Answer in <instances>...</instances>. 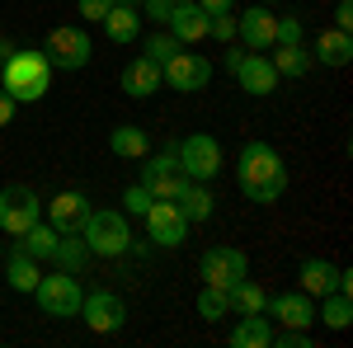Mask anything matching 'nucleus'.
<instances>
[{
    "instance_id": "f257e3e1",
    "label": "nucleus",
    "mask_w": 353,
    "mask_h": 348,
    "mask_svg": "<svg viewBox=\"0 0 353 348\" xmlns=\"http://www.w3.org/2000/svg\"><path fill=\"white\" fill-rule=\"evenodd\" d=\"M236 184L250 203H278L288 193V165L269 141H245L236 156Z\"/></svg>"
},
{
    "instance_id": "f03ea898",
    "label": "nucleus",
    "mask_w": 353,
    "mask_h": 348,
    "mask_svg": "<svg viewBox=\"0 0 353 348\" xmlns=\"http://www.w3.org/2000/svg\"><path fill=\"white\" fill-rule=\"evenodd\" d=\"M52 61L43 48H14V52L0 61V85L14 94V104H38L48 90H52Z\"/></svg>"
},
{
    "instance_id": "7ed1b4c3",
    "label": "nucleus",
    "mask_w": 353,
    "mask_h": 348,
    "mask_svg": "<svg viewBox=\"0 0 353 348\" xmlns=\"http://www.w3.org/2000/svg\"><path fill=\"white\" fill-rule=\"evenodd\" d=\"M81 240H85L90 254L118 259V254L132 249V226H128L123 212H94V207H90V216H85V226H81Z\"/></svg>"
},
{
    "instance_id": "20e7f679",
    "label": "nucleus",
    "mask_w": 353,
    "mask_h": 348,
    "mask_svg": "<svg viewBox=\"0 0 353 348\" xmlns=\"http://www.w3.org/2000/svg\"><path fill=\"white\" fill-rule=\"evenodd\" d=\"M33 301H38V311L43 316H52V320H71V316H81V283H76V273H43L38 278V287H33Z\"/></svg>"
},
{
    "instance_id": "39448f33",
    "label": "nucleus",
    "mask_w": 353,
    "mask_h": 348,
    "mask_svg": "<svg viewBox=\"0 0 353 348\" xmlns=\"http://www.w3.org/2000/svg\"><path fill=\"white\" fill-rule=\"evenodd\" d=\"M174 161H179V170H184V179H198V184H212L221 174V146L217 136L208 132H193L179 141V151H174Z\"/></svg>"
},
{
    "instance_id": "423d86ee",
    "label": "nucleus",
    "mask_w": 353,
    "mask_h": 348,
    "mask_svg": "<svg viewBox=\"0 0 353 348\" xmlns=\"http://www.w3.org/2000/svg\"><path fill=\"white\" fill-rule=\"evenodd\" d=\"M43 52H48V61L61 66V71H81V66H90V57H94V38L76 24H61L43 38Z\"/></svg>"
},
{
    "instance_id": "0eeeda50",
    "label": "nucleus",
    "mask_w": 353,
    "mask_h": 348,
    "mask_svg": "<svg viewBox=\"0 0 353 348\" xmlns=\"http://www.w3.org/2000/svg\"><path fill=\"white\" fill-rule=\"evenodd\" d=\"M33 221H43V203H38V193L24 184H10L0 188V236H24Z\"/></svg>"
},
{
    "instance_id": "6e6552de",
    "label": "nucleus",
    "mask_w": 353,
    "mask_h": 348,
    "mask_svg": "<svg viewBox=\"0 0 353 348\" xmlns=\"http://www.w3.org/2000/svg\"><path fill=\"white\" fill-rule=\"evenodd\" d=\"M137 184L146 188L151 198H170V203H174V198L184 193V184H189L184 170H179V161H174V146H165L161 156H141V179H137Z\"/></svg>"
},
{
    "instance_id": "1a4fd4ad",
    "label": "nucleus",
    "mask_w": 353,
    "mask_h": 348,
    "mask_svg": "<svg viewBox=\"0 0 353 348\" xmlns=\"http://www.w3.org/2000/svg\"><path fill=\"white\" fill-rule=\"evenodd\" d=\"M146 236L161 249H179V245L189 240V216L179 212V203H170V198H151V207H146Z\"/></svg>"
},
{
    "instance_id": "9d476101",
    "label": "nucleus",
    "mask_w": 353,
    "mask_h": 348,
    "mask_svg": "<svg viewBox=\"0 0 353 348\" xmlns=\"http://www.w3.org/2000/svg\"><path fill=\"white\" fill-rule=\"evenodd\" d=\"M198 273L212 287H231V283H241L245 273H250V259H245V249H236V245H212V249H203Z\"/></svg>"
},
{
    "instance_id": "9b49d317",
    "label": "nucleus",
    "mask_w": 353,
    "mask_h": 348,
    "mask_svg": "<svg viewBox=\"0 0 353 348\" xmlns=\"http://www.w3.org/2000/svg\"><path fill=\"white\" fill-rule=\"evenodd\" d=\"M81 320L94 329V334H118L128 325V301L118 292H90L81 301Z\"/></svg>"
},
{
    "instance_id": "f8f14e48",
    "label": "nucleus",
    "mask_w": 353,
    "mask_h": 348,
    "mask_svg": "<svg viewBox=\"0 0 353 348\" xmlns=\"http://www.w3.org/2000/svg\"><path fill=\"white\" fill-rule=\"evenodd\" d=\"M161 81L170 85V90H184V94H189V90H203V85L212 81V61L179 48V52H174V57L161 66Z\"/></svg>"
},
{
    "instance_id": "ddd939ff",
    "label": "nucleus",
    "mask_w": 353,
    "mask_h": 348,
    "mask_svg": "<svg viewBox=\"0 0 353 348\" xmlns=\"http://www.w3.org/2000/svg\"><path fill=\"white\" fill-rule=\"evenodd\" d=\"M273 24H278V14H273L269 5H250L245 14H236V43H241L245 52H269Z\"/></svg>"
},
{
    "instance_id": "4468645a",
    "label": "nucleus",
    "mask_w": 353,
    "mask_h": 348,
    "mask_svg": "<svg viewBox=\"0 0 353 348\" xmlns=\"http://www.w3.org/2000/svg\"><path fill=\"white\" fill-rule=\"evenodd\" d=\"M43 212H48V226H57L61 236H76L85 226V216H90V198H85L81 188H61Z\"/></svg>"
},
{
    "instance_id": "2eb2a0df",
    "label": "nucleus",
    "mask_w": 353,
    "mask_h": 348,
    "mask_svg": "<svg viewBox=\"0 0 353 348\" xmlns=\"http://www.w3.org/2000/svg\"><path fill=\"white\" fill-rule=\"evenodd\" d=\"M264 316H273L283 329H311L316 325V301L306 292H283L264 301Z\"/></svg>"
},
{
    "instance_id": "dca6fc26",
    "label": "nucleus",
    "mask_w": 353,
    "mask_h": 348,
    "mask_svg": "<svg viewBox=\"0 0 353 348\" xmlns=\"http://www.w3.org/2000/svg\"><path fill=\"white\" fill-rule=\"evenodd\" d=\"M236 81H241L245 94H254V99H264V94H273L278 90V71H273V61L269 57H259V52H245V61L236 66Z\"/></svg>"
},
{
    "instance_id": "f3484780",
    "label": "nucleus",
    "mask_w": 353,
    "mask_h": 348,
    "mask_svg": "<svg viewBox=\"0 0 353 348\" xmlns=\"http://www.w3.org/2000/svg\"><path fill=\"white\" fill-rule=\"evenodd\" d=\"M208 10L198 5V0H184V5H174V14H170V33L179 38V48H193V43H203L208 38Z\"/></svg>"
},
{
    "instance_id": "a211bd4d",
    "label": "nucleus",
    "mask_w": 353,
    "mask_h": 348,
    "mask_svg": "<svg viewBox=\"0 0 353 348\" xmlns=\"http://www.w3.org/2000/svg\"><path fill=\"white\" fill-rule=\"evenodd\" d=\"M161 85V61H151V57H137L123 66V94H132V99H151Z\"/></svg>"
},
{
    "instance_id": "6ab92c4d",
    "label": "nucleus",
    "mask_w": 353,
    "mask_h": 348,
    "mask_svg": "<svg viewBox=\"0 0 353 348\" xmlns=\"http://www.w3.org/2000/svg\"><path fill=\"white\" fill-rule=\"evenodd\" d=\"M311 61H321V66H349L353 61V38L344 28H325V33H316V43H311Z\"/></svg>"
},
{
    "instance_id": "aec40b11",
    "label": "nucleus",
    "mask_w": 353,
    "mask_h": 348,
    "mask_svg": "<svg viewBox=\"0 0 353 348\" xmlns=\"http://www.w3.org/2000/svg\"><path fill=\"white\" fill-rule=\"evenodd\" d=\"M5 278H10V287H14V292H33V287H38V278H43V268H38V259L28 254L24 245H14V249L5 254Z\"/></svg>"
},
{
    "instance_id": "412c9836",
    "label": "nucleus",
    "mask_w": 353,
    "mask_h": 348,
    "mask_svg": "<svg viewBox=\"0 0 353 348\" xmlns=\"http://www.w3.org/2000/svg\"><path fill=\"white\" fill-rule=\"evenodd\" d=\"M99 24H104V38H109V43H137V33H141V10H137V5H109V14H104Z\"/></svg>"
},
{
    "instance_id": "4be33fe9",
    "label": "nucleus",
    "mask_w": 353,
    "mask_h": 348,
    "mask_svg": "<svg viewBox=\"0 0 353 348\" xmlns=\"http://www.w3.org/2000/svg\"><path fill=\"white\" fill-rule=\"evenodd\" d=\"M297 278H301V292L306 296H325L339 287V268L330 264V259H301Z\"/></svg>"
},
{
    "instance_id": "5701e85b",
    "label": "nucleus",
    "mask_w": 353,
    "mask_h": 348,
    "mask_svg": "<svg viewBox=\"0 0 353 348\" xmlns=\"http://www.w3.org/2000/svg\"><path fill=\"white\" fill-rule=\"evenodd\" d=\"M264 301H269V296H264V287H259L250 273H245L241 283H231V287H226V306H231V316H259V311H264Z\"/></svg>"
},
{
    "instance_id": "b1692460",
    "label": "nucleus",
    "mask_w": 353,
    "mask_h": 348,
    "mask_svg": "<svg viewBox=\"0 0 353 348\" xmlns=\"http://www.w3.org/2000/svg\"><path fill=\"white\" fill-rule=\"evenodd\" d=\"M174 203H179V212L189 216V226H193V221H208V216H212V207H217L212 188L198 184V179H189V184H184V193H179Z\"/></svg>"
},
{
    "instance_id": "393cba45",
    "label": "nucleus",
    "mask_w": 353,
    "mask_h": 348,
    "mask_svg": "<svg viewBox=\"0 0 353 348\" xmlns=\"http://www.w3.org/2000/svg\"><path fill=\"white\" fill-rule=\"evenodd\" d=\"M231 344H236V348H269L273 344L269 316H264V311H259V316H241V325L231 329Z\"/></svg>"
},
{
    "instance_id": "a878e982",
    "label": "nucleus",
    "mask_w": 353,
    "mask_h": 348,
    "mask_svg": "<svg viewBox=\"0 0 353 348\" xmlns=\"http://www.w3.org/2000/svg\"><path fill=\"white\" fill-rule=\"evenodd\" d=\"M19 245H24L28 254L43 264V259H57V245H61V231L57 226H48V221H33L24 236H19Z\"/></svg>"
},
{
    "instance_id": "bb28decb",
    "label": "nucleus",
    "mask_w": 353,
    "mask_h": 348,
    "mask_svg": "<svg viewBox=\"0 0 353 348\" xmlns=\"http://www.w3.org/2000/svg\"><path fill=\"white\" fill-rule=\"evenodd\" d=\"M109 151L123 156V161H141V156H151V136L141 132V127H113Z\"/></svg>"
},
{
    "instance_id": "cd10ccee",
    "label": "nucleus",
    "mask_w": 353,
    "mask_h": 348,
    "mask_svg": "<svg viewBox=\"0 0 353 348\" xmlns=\"http://www.w3.org/2000/svg\"><path fill=\"white\" fill-rule=\"evenodd\" d=\"M316 320H325L330 329H349L353 325V301L344 292H325L321 306H316Z\"/></svg>"
},
{
    "instance_id": "c85d7f7f",
    "label": "nucleus",
    "mask_w": 353,
    "mask_h": 348,
    "mask_svg": "<svg viewBox=\"0 0 353 348\" xmlns=\"http://www.w3.org/2000/svg\"><path fill=\"white\" fill-rule=\"evenodd\" d=\"M269 61H273V71H278V76H288V81H297V76H306V71H311V52H306L301 43H292V48H278Z\"/></svg>"
},
{
    "instance_id": "c756f323",
    "label": "nucleus",
    "mask_w": 353,
    "mask_h": 348,
    "mask_svg": "<svg viewBox=\"0 0 353 348\" xmlns=\"http://www.w3.org/2000/svg\"><path fill=\"white\" fill-rule=\"evenodd\" d=\"M198 316H203L208 325H217L221 316H231V306H226V287H212V283H208V287L198 292Z\"/></svg>"
},
{
    "instance_id": "7c9ffc66",
    "label": "nucleus",
    "mask_w": 353,
    "mask_h": 348,
    "mask_svg": "<svg viewBox=\"0 0 353 348\" xmlns=\"http://www.w3.org/2000/svg\"><path fill=\"white\" fill-rule=\"evenodd\" d=\"M179 52V38L174 33H151V38H141V57H151V61H170V57Z\"/></svg>"
},
{
    "instance_id": "2f4dec72",
    "label": "nucleus",
    "mask_w": 353,
    "mask_h": 348,
    "mask_svg": "<svg viewBox=\"0 0 353 348\" xmlns=\"http://www.w3.org/2000/svg\"><path fill=\"white\" fill-rule=\"evenodd\" d=\"M57 259L66 264V273H81L85 259H90V249H85V240H66V236H61V245H57Z\"/></svg>"
},
{
    "instance_id": "473e14b6",
    "label": "nucleus",
    "mask_w": 353,
    "mask_h": 348,
    "mask_svg": "<svg viewBox=\"0 0 353 348\" xmlns=\"http://www.w3.org/2000/svg\"><path fill=\"white\" fill-rule=\"evenodd\" d=\"M292 43H301V14H283L273 24V48H292Z\"/></svg>"
},
{
    "instance_id": "72a5a7b5",
    "label": "nucleus",
    "mask_w": 353,
    "mask_h": 348,
    "mask_svg": "<svg viewBox=\"0 0 353 348\" xmlns=\"http://www.w3.org/2000/svg\"><path fill=\"white\" fill-rule=\"evenodd\" d=\"M208 33H212L217 43H236V14H212V19H208Z\"/></svg>"
},
{
    "instance_id": "f704fd0d",
    "label": "nucleus",
    "mask_w": 353,
    "mask_h": 348,
    "mask_svg": "<svg viewBox=\"0 0 353 348\" xmlns=\"http://www.w3.org/2000/svg\"><path fill=\"white\" fill-rule=\"evenodd\" d=\"M137 10H141L151 24H170V14H174V0H141Z\"/></svg>"
},
{
    "instance_id": "c9c22d12",
    "label": "nucleus",
    "mask_w": 353,
    "mask_h": 348,
    "mask_svg": "<svg viewBox=\"0 0 353 348\" xmlns=\"http://www.w3.org/2000/svg\"><path fill=\"white\" fill-rule=\"evenodd\" d=\"M123 207H128V212H137V216H146V207H151V193H146L141 184L123 188Z\"/></svg>"
},
{
    "instance_id": "e433bc0d",
    "label": "nucleus",
    "mask_w": 353,
    "mask_h": 348,
    "mask_svg": "<svg viewBox=\"0 0 353 348\" xmlns=\"http://www.w3.org/2000/svg\"><path fill=\"white\" fill-rule=\"evenodd\" d=\"M109 5H113V0H76V10H81L85 24H99V19L109 14Z\"/></svg>"
},
{
    "instance_id": "4c0bfd02",
    "label": "nucleus",
    "mask_w": 353,
    "mask_h": 348,
    "mask_svg": "<svg viewBox=\"0 0 353 348\" xmlns=\"http://www.w3.org/2000/svg\"><path fill=\"white\" fill-rule=\"evenodd\" d=\"M273 344L278 348H311V329H283V334H273Z\"/></svg>"
},
{
    "instance_id": "58836bf2",
    "label": "nucleus",
    "mask_w": 353,
    "mask_h": 348,
    "mask_svg": "<svg viewBox=\"0 0 353 348\" xmlns=\"http://www.w3.org/2000/svg\"><path fill=\"white\" fill-rule=\"evenodd\" d=\"M334 28H344V33L353 28V0H339L334 5Z\"/></svg>"
},
{
    "instance_id": "ea45409f",
    "label": "nucleus",
    "mask_w": 353,
    "mask_h": 348,
    "mask_svg": "<svg viewBox=\"0 0 353 348\" xmlns=\"http://www.w3.org/2000/svg\"><path fill=\"white\" fill-rule=\"evenodd\" d=\"M14 94H10V90H5V85H0V127H10V118H14Z\"/></svg>"
},
{
    "instance_id": "a19ab883",
    "label": "nucleus",
    "mask_w": 353,
    "mask_h": 348,
    "mask_svg": "<svg viewBox=\"0 0 353 348\" xmlns=\"http://www.w3.org/2000/svg\"><path fill=\"white\" fill-rule=\"evenodd\" d=\"M198 5H203L208 14H231V5H236V0H198Z\"/></svg>"
},
{
    "instance_id": "79ce46f5",
    "label": "nucleus",
    "mask_w": 353,
    "mask_h": 348,
    "mask_svg": "<svg viewBox=\"0 0 353 348\" xmlns=\"http://www.w3.org/2000/svg\"><path fill=\"white\" fill-rule=\"evenodd\" d=\"M10 52H14V43H10V38H0V61H5Z\"/></svg>"
},
{
    "instance_id": "37998d69",
    "label": "nucleus",
    "mask_w": 353,
    "mask_h": 348,
    "mask_svg": "<svg viewBox=\"0 0 353 348\" xmlns=\"http://www.w3.org/2000/svg\"><path fill=\"white\" fill-rule=\"evenodd\" d=\"M113 5H141V0H113Z\"/></svg>"
},
{
    "instance_id": "c03bdc74",
    "label": "nucleus",
    "mask_w": 353,
    "mask_h": 348,
    "mask_svg": "<svg viewBox=\"0 0 353 348\" xmlns=\"http://www.w3.org/2000/svg\"><path fill=\"white\" fill-rule=\"evenodd\" d=\"M0 259H5V240H0Z\"/></svg>"
},
{
    "instance_id": "a18cd8bd",
    "label": "nucleus",
    "mask_w": 353,
    "mask_h": 348,
    "mask_svg": "<svg viewBox=\"0 0 353 348\" xmlns=\"http://www.w3.org/2000/svg\"><path fill=\"white\" fill-rule=\"evenodd\" d=\"M254 5H273V0H254Z\"/></svg>"
},
{
    "instance_id": "49530a36",
    "label": "nucleus",
    "mask_w": 353,
    "mask_h": 348,
    "mask_svg": "<svg viewBox=\"0 0 353 348\" xmlns=\"http://www.w3.org/2000/svg\"><path fill=\"white\" fill-rule=\"evenodd\" d=\"M174 5H184V0H174Z\"/></svg>"
}]
</instances>
